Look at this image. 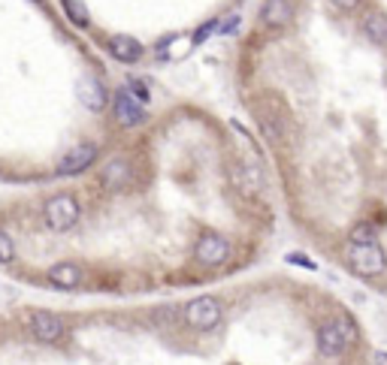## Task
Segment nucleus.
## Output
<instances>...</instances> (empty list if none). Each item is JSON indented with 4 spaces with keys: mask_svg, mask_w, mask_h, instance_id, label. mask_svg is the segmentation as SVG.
Returning <instances> with one entry per match:
<instances>
[{
    "mask_svg": "<svg viewBox=\"0 0 387 365\" xmlns=\"http://www.w3.org/2000/svg\"><path fill=\"white\" fill-rule=\"evenodd\" d=\"M357 338H360L357 323H354L348 314H339V317L321 323L315 341H318V353L324 356V359H339L351 344H357Z\"/></svg>",
    "mask_w": 387,
    "mask_h": 365,
    "instance_id": "f257e3e1",
    "label": "nucleus"
},
{
    "mask_svg": "<svg viewBox=\"0 0 387 365\" xmlns=\"http://www.w3.org/2000/svg\"><path fill=\"white\" fill-rule=\"evenodd\" d=\"M254 118H258V127L263 136H267L269 145L282 148L287 142V136H291V118H287V112L282 109V103H276V100H260V103L254 106Z\"/></svg>",
    "mask_w": 387,
    "mask_h": 365,
    "instance_id": "f03ea898",
    "label": "nucleus"
},
{
    "mask_svg": "<svg viewBox=\"0 0 387 365\" xmlns=\"http://www.w3.org/2000/svg\"><path fill=\"white\" fill-rule=\"evenodd\" d=\"M348 265L354 275L360 278H375L387 272V254L381 245H348Z\"/></svg>",
    "mask_w": 387,
    "mask_h": 365,
    "instance_id": "7ed1b4c3",
    "label": "nucleus"
},
{
    "mask_svg": "<svg viewBox=\"0 0 387 365\" xmlns=\"http://www.w3.org/2000/svg\"><path fill=\"white\" fill-rule=\"evenodd\" d=\"M46 227L48 230H55V232H67V230H73L79 223V214H82V209H79V199L73 196V194H57V196H52L46 203Z\"/></svg>",
    "mask_w": 387,
    "mask_h": 365,
    "instance_id": "20e7f679",
    "label": "nucleus"
},
{
    "mask_svg": "<svg viewBox=\"0 0 387 365\" xmlns=\"http://www.w3.org/2000/svg\"><path fill=\"white\" fill-rule=\"evenodd\" d=\"M224 317V308L215 296H197L185 305V323L197 332H212Z\"/></svg>",
    "mask_w": 387,
    "mask_h": 365,
    "instance_id": "39448f33",
    "label": "nucleus"
},
{
    "mask_svg": "<svg viewBox=\"0 0 387 365\" xmlns=\"http://www.w3.org/2000/svg\"><path fill=\"white\" fill-rule=\"evenodd\" d=\"M97 185H100L106 194H121V190H127L134 185V163L127 160V157H109L100 172H97Z\"/></svg>",
    "mask_w": 387,
    "mask_h": 365,
    "instance_id": "423d86ee",
    "label": "nucleus"
},
{
    "mask_svg": "<svg viewBox=\"0 0 387 365\" xmlns=\"http://www.w3.org/2000/svg\"><path fill=\"white\" fill-rule=\"evenodd\" d=\"M230 242L221 232H203L200 238H197L194 245V260L206 265V269H218V265H224L230 260Z\"/></svg>",
    "mask_w": 387,
    "mask_h": 365,
    "instance_id": "0eeeda50",
    "label": "nucleus"
},
{
    "mask_svg": "<svg viewBox=\"0 0 387 365\" xmlns=\"http://www.w3.org/2000/svg\"><path fill=\"white\" fill-rule=\"evenodd\" d=\"M230 181L242 196H260L263 190V169L251 160H233L230 163Z\"/></svg>",
    "mask_w": 387,
    "mask_h": 365,
    "instance_id": "6e6552de",
    "label": "nucleus"
},
{
    "mask_svg": "<svg viewBox=\"0 0 387 365\" xmlns=\"http://www.w3.org/2000/svg\"><path fill=\"white\" fill-rule=\"evenodd\" d=\"M97 160V145L91 142H82V145H73L67 154L57 160V176L61 178H70V176H79V172H85L88 166Z\"/></svg>",
    "mask_w": 387,
    "mask_h": 365,
    "instance_id": "1a4fd4ad",
    "label": "nucleus"
},
{
    "mask_svg": "<svg viewBox=\"0 0 387 365\" xmlns=\"http://www.w3.org/2000/svg\"><path fill=\"white\" fill-rule=\"evenodd\" d=\"M30 335L43 344H55L64 338V320L52 311H34L30 314Z\"/></svg>",
    "mask_w": 387,
    "mask_h": 365,
    "instance_id": "9d476101",
    "label": "nucleus"
},
{
    "mask_svg": "<svg viewBox=\"0 0 387 365\" xmlns=\"http://www.w3.org/2000/svg\"><path fill=\"white\" fill-rule=\"evenodd\" d=\"M115 121H118L121 127H139V124L145 121L143 103H139L130 91H118V94H115Z\"/></svg>",
    "mask_w": 387,
    "mask_h": 365,
    "instance_id": "9b49d317",
    "label": "nucleus"
},
{
    "mask_svg": "<svg viewBox=\"0 0 387 365\" xmlns=\"http://www.w3.org/2000/svg\"><path fill=\"white\" fill-rule=\"evenodd\" d=\"M294 19V3L291 0H267L260 6V24L263 28H273V30H282L287 28Z\"/></svg>",
    "mask_w": 387,
    "mask_h": 365,
    "instance_id": "f8f14e48",
    "label": "nucleus"
},
{
    "mask_svg": "<svg viewBox=\"0 0 387 365\" xmlns=\"http://www.w3.org/2000/svg\"><path fill=\"white\" fill-rule=\"evenodd\" d=\"M82 278H85V272H82L79 263H55L52 269H48V284L57 287V290H76L82 284Z\"/></svg>",
    "mask_w": 387,
    "mask_h": 365,
    "instance_id": "ddd939ff",
    "label": "nucleus"
},
{
    "mask_svg": "<svg viewBox=\"0 0 387 365\" xmlns=\"http://www.w3.org/2000/svg\"><path fill=\"white\" fill-rule=\"evenodd\" d=\"M76 94H79V100H82V106H85V109H91V112H103L106 109V88L97 79H91V76L79 79Z\"/></svg>",
    "mask_w": 387,
    "mask_h": 365,
    "instance_id": "4468645a",
    "label": "nucleus"
},
{
    "mask_svg": "<svg viewBox=\"0 0 387 365\" xmlns=\"http://www.w3.org/2000/svg\"><path fill=\"white\" fill-rule=\"evenodd\" d=\"M109 55L115 61L121 64H136L139 57H143V43L134 37H125V33H118V37L109 39Z\"/></svg>",
    "mask_w": 387,
    "mask_h": 365,
    "instance_id": "2eb2a0df",
    "label": "nucleus"
},
{
    "mask_svg": "<svg viewBox=\"0 0 387 365\" xmlns=\"http://www.w3.org/2000/svg\"><path fill=\"white\" fill-rule=\"evenodd\" d=\"M363 33L375 46L387 48V12L384 10H369L363 15Z\"/></svg>",
    "mask_w": 387,
    "mask_h": 365,
    "instance_id": "dca6fc26",
    "label": "nucleus"
},
{
    "mask_svg": "<svg viewBox=\"0 0 387 365\" xmlns=\"http://www.w3.org/2000/svg\"><path fill=\"white\" fill-rule=\"evenodd\" d=\"M348 245H378V223L357 221L348 232Z\"/></svg>",
    "mask_w": 387,
    "mask_h": 365,
    "instance_id": "f3484780",
    "label": "nucleus"
},
{
    "mask_svg": "<svg viewBox=\"0 0 387 365\" xmlns=\"http://www.w3.org/2000/svg\"><path fill=\"white\" fill-rule=\"evenodd\" d=\"M12 260H15V245H12V238L0 230V265L12 263Z\"/></svg>",
    "mask_w": 387,
    "mask_h": 365,
    "instance_id": "a211bd4d",
    "label": "nucleus"
},
{
    "mask_svg": "<svg viewBox=\"0 0 387 365\" xmlns=\"http://www.w3.org/2000/svg\"><path fill=\"white\" fill-rule=\"evenodd\" d=\"M130 94H134V97H136L143 106L148 103V97H152V94H148V85H145L143 79H130Z\"/></svg>",
    "mask_w": 387,
    "mask_h": 365,
    "instance_id": "6ab92c4d",
    "label": "nucleus"
},
{
    "mask_svg": "<svg viewBox=\"0 0 387 365\" xmlns=\"http://www.w3.org/2000/svg\"><path fill=\"white\" fill-rule=\"evenodd\" d=\"M67 12H70V19L76 21V24H85V21H88V15L82 12V6H79V3H73V0L67 3Z\"/></svg>",
    "mask_w": 387,
    "mask_h": 365,
    "instance_id": "aec40b11",
    "label": "nucleus"
},
{
    "mask_svg": "<svg viewBox=\"0 0 387 365\" xmlns=\"http://www.w3.org/2000/svg\"><path fill=\"white\" fill-rule=\"evenodd\" d=\"M287 263H296V265H303V269H318L315 260H309V256H303V254H287Z\"/></svg>",
    "mask_w": 387,
    "mask_h": 365,
    "instance_id": "412c9836",
    "label": "nucleus"
},
{
    "mask_svg": "<svg viewBox=\"0 0 387 365\" xmlns=\"http://www.w3.org/2000/svg\"><path fill=\"white\" fill-rule=\"evenodd\" d=\"M215 28H218V21H209V24H203V28H200V30H197V37H194V46H200V43H203V39H206V37H209V33H212V30H215Z\"/></svg>",
    "mask_w": 387,
    "mask_h": 365,
    "instance_id": "4be33fe9",
    "label": "nucleus"
},
{
    "mask_svg": "<svg viewBox=\"0 0 387 365\" xmlns=\"http://www.w3.org/2000/svg\"><path fill=\"white\" fill-rule=\"evenodd\" d=\"M333 6L336 10H342V12H351V10H357L360 6V0H333Z\"/></svg>",
    "mask_w": 387,
    "mask_h": 365,
    "instance_id": "5701e85b",
    "label": "nucleus"
},
{
    "mask_svg": "<svg viewBox=\"0 0 387 365\" xmlns=\"http://www.w3.org/2000/svg\"><path fill=\"white\" fill-rule=\"evenodd\" d=\"M236 28H240V19H230L227 24H224V28H221V30H224V33H233Z\"/></svg>",
    "mask_w": 387,
    "mask_h": 365,
    "instance_id": "b1692460",
    "label": "nucleus"
},
{
    "mask_svg": "<svg viewBox=\"0 0 387 365\" xmlns=\"http://www.w3.org/2000/svg\"><path fill=\"white\" fill-rule=\"evenodd\" d=\"M375 359L381 362V365H387V353H375Z\"/></svg>",
    "mask_w": 387,
    "mask_h": 365,
    "instance_id": "393cba45",
    "label": "nucleus"
}]
</instances>
